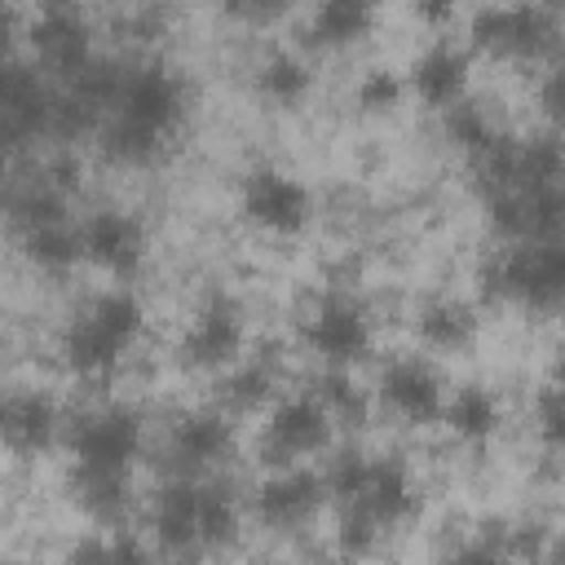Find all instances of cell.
Instances as JSON below:
<instances>
[{"instance_id": "1", "label": "cell", "mask_w": 565, "mask_h": 565, "mask_svg": "<svg viewBox=\"0 0 565 565\" xmlns=\"http://www.w3.org/2000/svg\"><path fill=\"white\" fill-rule=\"evenodd\" d=\"M481 291L490 300H521L525 309L552 313L565 291V252L561 238H525L481 265Z\"/></svg>"}, {"instance_id": "2", "label": "cell", "mask_w": 565, "mask_h": 565, "mask_svg": "<svg viewBox=\"0 0 565 565\" xmlns=\"http://www.w3.org/2000/svg\"><path fill=\"white\" fill-rule=\"evenodd\" d=\"M141 322H146V313H141V305H137V296H128V291H106V296H97V300L71 322V331H66V340H62V353H66V362H71L75 371L102 375V371H110V366L132 349V340L141 335Z\"/></svg>"}, {"instance_id": "3", "label": "cell", "mask_w": 565, "mask_h": 565, "mask_svg": "<svg viewBox=\"0 0 565 565\" xmlns=\"http://www.w3.org/2000/svg\"><path fill=\"white\" fill-rule=\"evenodd\" d=\"M75 472H128L141 450V419L128 406H102L71 428Z\"/></svg>"}, {"instance_id": "4", "label": "cell", "mask_w": 565, "mask_h": 565, "mask_svg": "<svg viewBox=\"0 0 565 565\" xmlns=\"http://www.w3.org/2000/svg\"><path fill=\"white\" fill-rule=\"evenodd\" d=\"M181 115V84L163 66L124 71L119 93L110 102V119H124L150 137H163Z\"/></svg>"}, {"instance_id": "5", "label": "cell", "mask_w": 565, "mask_h": 565, "mask_svg": "<svg viewBox=\"0 0 565 565\" xmlns=\"http://www.w3.org/2000/svg\"><path fill=\"white\" fill-rule=\"evenodd\" d=\"M309 344L331 366H349L371 349V318L353 296H322L309 313Z\"/></svg>"}, {"instance_id": "6", "label": "cell", "mask_w": 565, "mask_h": 565, "mask_svg": "<svg viewBox=\"0 0 565 565\" xmlns=\"http://www.w3.org/2000/svg\"><path fill=\"white\" fill-rule=\"evenodd\" d=\"M327 433H331V415L318 397H287L274 419H269V433H265V463L274 468H291L296 455H313L327 446Z\"/></svg>"}, {"instance_id": "7", "label": "cell", "mask_w": 565, "mask_h": 565, "mask_svg": "<svg viewBox=\"0 0 565 565\" xmlns=\"http://www.w3.org/2000/svg\"><path fill=\"white\" fill-rule=\"evenodd\" d=\"M243 212L274 234H296L309 221V194L296 177L274 172V168H256L243 181Z\"/></svg>"}, {"instance_id": "8", "label": "cell", "mask_w": 565, "mask_h": 565, "mask_svg": "<svg viewBox=\"0 0 565 565\" xmlns=\"http://www.w3.org/2000/svg\"><path fill=\"white\" fill-rule=\"evenodd\" d=\"M380 397L402 424H433L441 415V380L419 358H393L380 375Z\"/></svg>"}, {"instance_id": "9", "label": "cell", "mask_w": 565, "mask_h": 565, "mask_svg": "<svg viewBox=\"0 0 565 565\" xmlns=\"http://www.w3.org/2000/svg\"><path fill=\"white\" fill-rule=\"evenodd\" d=\"M322 494H327L322 477L282 468L278 477H269V481L256 490V516H260L269 530H296V525H305V521L322 508Z\"/></svg>"}, {"instance_id": "10", "label": "cell", "mask_w": 565, "mask_h": 565, "mask_svg": "<svg viewBox=\"0 0 565 565\" xmlns=\"http://www.w3.org/2000/svg\"><path fill=\"white\" fill-rule=\"evenodd\" d=\"M31 44L66 79H75L93 62V40H88L79 9H40V18L31 26Z\"/></svg>"}, {"instance_id": "11", "label": "cell", "mask_w": 565, "mask_h": 565, "mask_svg": "<svg viewBox=\"0 0 565 565\" xmlns=\"http://www.w3.org/2000/svg\"><path fill=\"white\" fill-rule=\"evenodd\" d=\"M234 446V433L230 424L216 415V411H194L185 419H177L172 428V446H168V459L181 477L199 472V468H216Z\"/></svg>"}, {"instance_id": "12", "label": "cell", "mask_w": 565, "mask_h": 565, "mask_svg": "<svg viewBox=\"0 0 565 565\" xmlns=\"http://www.w3.org/2000/svg\"><path fill=\"white\" fill-rule=\"evenodd\" d=\"M79 243H84V256L110 274H132L141 265V230L124 212H110V207L93 212L79 230Z\"/></svg>"}, {"instance_id": "13", "label": "cell", "mask_w": 565, "mask_h": 565, "mask_svg": "<svg viewBox=\"0 0 565 565\" xmlns=\"http://www.w3.org/2000/svg\"><path fill=\"white\" fill-rule=\"evenodd\" d=\"M57 437V411L44 393H0V441L18 455H35Z\"/></svg>"}, {"instance_id": "14", "label": "cell", "mask_w": 565, "mask_h": 565, "mask_svg": "<svg viewBox=\"0 0 565 565\" xmlns=\"http://www.w3.org/2000/svg\"><path fill=\"white\" fill-rule=\"evenodd\" d=\"M243 349V322L230 305H212L194 318V327L185 331L181 340V358L190 366H203V371H216L225 362H234Z\"/></svg>"}, {"instance_id": "15", "label": "cell", "mask_w": 565, "mask_h": 565, "mask_svg": "<svg viewBox=\"0 0 565 565\" xmlns=\"http://www.w3.org/2000/svg\"><path fill=\"white\" fill-rule=\"evenodd\" d=\"M349 503H358L380 530H384V525H397V521H406L411 508H415L411 472H406L397 459H371L366 481H362V490H358Z\"/></svg>"}, {"instance_id": "16", "label": "cell", "mask_w": 565, "mask_h": 565, "mask_svg": "<svg viewBox=\"0 0 565 565\" xmlns=\"http://www.w3.org/2000/svg\"><path fill=\"white\" fill-rule=\"evenodd\" d=\"M154 534L168 552H199V486L190 477H177L154 499Z\"/></svg>"}, {"instance_id": "17", "label": "cell", "mask_w": 565, "mask_h": 565, "mask_svg": "<svg viewBox=\"0 0 565 565\" xmlns=\"http://www.w3.org/2000/svg\"><path fill=\"white\" fill-rule=\"evenodd\" d=\"M411 79H415V93H419L428 106H450V102L463 97L468 57H463L459 49H450V44H437V49H428V53L415 62Z\"/></svg>"}, {"instance_id": "18", "label": "cell", "mask_w": 565, "mask_h": 565, "mask_svg": "<svg viewBox=\"0 0 565 565\" xmlns=\"http://www.w3.org/2000/svg\"><path fill=\"white\" fill-rule=\"evenodd\" d=\"M508 13V31H503V57H543L556 44V18L543 0H521V4H503Z\"/></svg>"}, {"instance_id": "19", "label": "cell", "mask_w": 565, "mask_h": 565, "mask_svg": "<svg viewBox=\"0 0 565 565\" xmlns=\"http://www.w3.org/2000/svg\"><path fill=\"white\" fill-rule=\"evenodd\" d=\"M441 415H446V424H450V433H455L459 441H486V437H494V428H499V402H494V393L481 388V384H463V388L441 406Z\"/></svg>"}, {"instance_id": "20", "label": "cell", "mask_w": 565, "mask_h": 565, "mask_svg": "<svg viewBox=\"0 0 565 565\" xmlns=\"http://www.w3.org/2000/svg\"><path fill=\"white\" fill-rule=\"evenodd\" d=\"M375 0H322L313 13V40L318 44H353L371 31Z\"/></svg>"}, {"instance_id": "21", "label": "cell", "mask_w": 565, "mask_h": 565, "mask_svg": "<svg viewBox=\"0 0 565 565\" xmlns=\"http://www.w3.org/2000/svg\"><path fill=\"white\" fill-rule=\"evenodd\" d=\"M22 243H26V256L44 269H66L84 256V243H79V230L66 225V216L57 221H40V225H26L22 230Z\"/></svg>"}, {"instance_id": "22", "label": "cell", "mask_w": 565, "mask_h": 565, "mask_svg": "<svg viewBox=\"0 0 565 565\" xmlns=\"http://www.w3.org/2000/svg\"><path fill=\"white\" fill-rule=\"evenodd\" d=\"M415 327H419V340L433 344V349H463L477 335V318L459 300H433V305H424Z\"/></svg>"}, {"instance_id": "23", "label": "cell", "mask_w": 565, "mask_h": 565, "mask_svg": "<svg viewBox=\"0 0 565 565\" xmlns=\"http://www.w3.org/2000/svg\"><path fill=\"white\" fill-rule=\"evenodd\" d=\"M238 530V508L230 486H199V547H221Z\"/></svg>"}, {"instance_id": "24", "label": "cell", "mask_w": 565, "mask_h": 565, "mask_svg": "<svg viewBox=\"0 0 565 565\" xmlns=\"http://www.w3.org/2000/svg\"><path fill=\"white\" fill-rule=\"evenodd\" d=\"M313 397L327 406L331 419H344V424H362V419H366V397H362V388L353 384V375H349L344 366L322 371Z\"/></svg>"}, {"instance_id": "25", "label": "cell", "mask_w": 565, "mask_h": 565, "mask_svg": "<svg viewBox=\"0 0 565 565\" xmlns=\"http://www.w3.org/2000/svg\"><path fill=\"white\" fill-rule=\"evenodd\" d=\"M260 93H265L269 102H278V106L300 102V97L309 93V71H305V62L291 57V53H274V57L260 66Z\"/></svg>"}, {"instance_id": "26", "label": "cell", "mask_w": 565, "mask_h": 565, "mask_svg": "<svg viewBox=\"0 0 565 565\" xmlns=\"http://www.w3.org/2000/svg\"><path fill=\"white\" fill-rule=\"evenodd\" d=\"M274 384H278V366H274V358H256V362H247V366H238L230 380H225V402L230 406H238V411H252V406H260L269 393H274Z\"/></svg>"}, {"instance_id": "27", "label": "cell", "mask_w": 565, "mask_h": 565, "mask_svg": "<svg viewBox=\"0 0 565 565\" xmlns=\"http://www.w3.org/2000/svg\"><path fill=\"white\" fill-rule=\"evenodd\" d=\"M446 137L455 141V146H463L468 154H477V150H486L490 141H494V124L486 119V110L481 106H472V102H450L446 106Z\"/></svg>"}, {"instance_id": "28", "label": "cell", "mask_w": 565, "mask_h": 565, "mask_svg": "<svg viewBox=\"0 0 565 565\" xmlns=\"http://www.w3.org/2000/svg\"><path fill=\"white\" fill-rule=\"evenodd\" d=\"M366 468H371V459H366L362 450H340V455L327 463V472H322V486H327V494H335L340 503H349V499L362 490V481H366Z\"/></svg>"}, {"instance_id": "29", "label": "cell", "mask_w": 565, "mask_h": 565, "mask_svg": "<svg viewBox=\"0 0 565 565\" xmlns=\"http://www.w3.org/2000/svg\"><path fill=\"white\" fill-rule=\"evenodd\" d=\"M397 97H402V84H397V75L384 71V66H375V71H366V75L358 79V106H362L366 115H384V110H393Z\"/></svg>"}, {"instance_id": "30", "label": "cell", "mask_w": 565, "mask_h": 565, "mask_svg": "<svg viewBox=\"0 0 565 565\" xmlns=\"http://www.w3.org/2000/svg\"><path fill=\"white\" fill-rule=\"evenodd\" d=\"M503 31H508L503 4H486V9L472 18V44L486 49V53H503Z\"/></svg>"}, {"instance_id": "31", "label": "cell", "mask_w": 565, "mask_h": 565, "mask_svg": "<svg viewBox=\"0 0 565 565\" xmlns=\"http://www.w3.org/2000/svg\"><path fill=\"white\" fill-rule=\"evenodd\" d=\"M534 419H539V437H543V446L556 455V446H561V397H556V384H547V388L539 393Z\"/></svg>"}, {"instance_id": "32", "label": "cell", "mask_w": 565, "mask_h": 565, "mask_svg": "<svg viewBox=\"0 0 565 565\" xmlns=\"http://www.w3.org/2000/svg\"><path fill=\"white\" fill-rule=\"evenodd\" d=\"M234 13H247V18H274L282 9H291V0H230Z\"/></svg>"}, {"instance_id": "33", "label": "cell", "mask_w": 565, "mask_h": 565, "mask_svg": "<svg viewBox=\"0 0 565 565\" xmlns=\"http://www.w3.org/2000/svg\"><path fill=\"white\" fill-rule=\"evenodd\" d=\"M415 13L424 22H433V26H441V22L455 18V0H415Z\"/></svg>"}, {"instance_id": "34", "label": "cell", "mask_w": 565, "mask_h": 565, "mask_svg": "<svg viewBox=\"0 0 565 565\" xmlns=\"http://www.w3.org/2000/svg\"><path fill=\"white\" fill-rule=\"evenodd\" d=\"M543 4H547V9H556V4H561V0H543Z\"/></svg>"}, {"instance_id": "35", "label": "cell", "mask_w": 565, "mask_h": 565, "mask_svg": "<svg viewBox=\"0 0 565 565\" xmlns=\"http://www.w3.org/2000/svg\"><path fill=\"white\" fill-rule=\"evenodd\" d=\"M0 185H4V168H0Z\"/></svg>"}, {"instance_id": "36", "label": "cell", "mask_w": 565, "mask_h": 565, "mask_svg": "<svg viewBox=\"0 0 565 565\" xmlns=\"http://www.w3.org/2000/svg\"><path fill=\"white\" fill-rule=\"evenodd\" d=\"M132 4H146V0H132Z\"/></svg>"}]
</instances>
